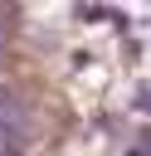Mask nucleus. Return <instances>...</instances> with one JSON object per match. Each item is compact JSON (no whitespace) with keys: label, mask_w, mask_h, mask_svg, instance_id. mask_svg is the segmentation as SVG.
<instances>
[{"label":"nucleus","mask_w":151,"mask_h":156,"mask_svg":"<svg viewBox=\"0 0 151 156\" xmlns=\"http://www.w3.org/2000/svg\"><path fill=\"white\" fill-rule=\"evenodd\" d=\"M10 24H15V5L0 0V49H5V39H10Z\"/></svg>","instance_id":"obj_1"}]
</instances>
